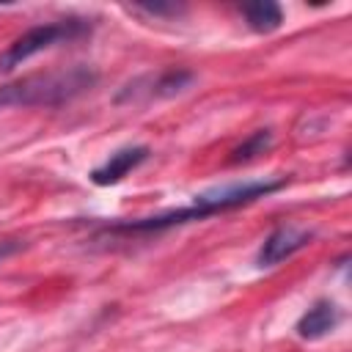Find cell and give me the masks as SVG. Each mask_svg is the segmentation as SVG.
Here are the masks:
<instances>
[{"label": "cell", "mask_w": 352, "mask_h": 352, "mask_svg": "<svg viewBox=\"0 0 352 352\" xmlns=\"http://www.w3.org/2000/svg\"><path fill=\"white\" fill-rule=\"evenodd\" d=\"M283 187H286V179L283 176L217 187V190H209V192L195 195L192 204L184 206V209H173V212H162V214L140 217V220H118V223H110V226H104V234H129V236L132 234H160V231H168L173 226H184V223H192V220L212 217L217 212H228V209L253 204V201H258L264 195H272V192H278Z\"/></svg>", "instance_id": "6da1fadb"}, {"label": "cell", "mask_w": 352, "mask_h": 352, "mask_svg": "<svg viewBox=\"0 0 352 352\" xmlns=\"http://www.w3.org/2000/svg\"><path fill=\"white\" fill-rule=\"evenodd\" d=\"M270 146H272V132H270V129H256V132H250V135L231 151L228 162H234V165L250 162V160H256L258 154H264Z\"/></svg>", "instance_id": "9c48e42d"}, {"label": "cell", "mask_w": 352, "mask_h": 352, "mask_svg": "<svg viewBox=\"0 0 352 352\" xmlns=\"http://www.w3.org/2000/svg\"><path fill=\"white\" fill-rule=\"evenodd\" d=\"M99 74L91 66H69L55 72H36L22 80L0 85V110L6 107H58L96 85Z\"/></svg>", "instance_id": "7a4b0ae2"}, {"label": "cell", "mask_w": 352, "mask_h": 352, "mask_svg": "<svg viewBox=\"0 0 352 352\" xmlns=\"http://www.w3.org/2000/svg\"><path fill=\"white\" fill-rule=\"evenodd\" d=\"M91 19L82 16H69V19H58V22H41L28 28L19 38H14L3 52H0V72H11L14 66H19L22 60L33 58L36 52H44L55 44H69L77 41L82 36L91 33Z\"/></svg>", "instance_id": "3957f363"}, {"label": "cell", "mask_w": 352, "mask_h": 352, "mask_svg": "<svg viewBox=\"0 0 352 352\" xmlns=\"http://www.w3.org/2000/svg\"><path fill=\"white\" fill-rule=\"evenodd\" d=\"M242 16L248 22L250 30L256 33H272L283 25V8L272 0H258V3H245L242 8Z\"/></svg>", "instance_id": "ba28073f"}, {"label": "cell", "mask_w": 352, "mask_h": 352, "mask_svg": "<svg viewBox=\"0 0 352 352\" xmlns=\"http://www.w3.org/2000/svg\"><path fill=\"white\" fill-rule=\"evenodd\" d=\"M338 322H341V311H338V305L330 302V300H316V302L297 319L294 330H297L300 338L316 341V338L333 333V330L338 327Z\"/></svg>", "instance_id": "52a82bcc"}, {"label": "cell", "mask_w": 352, "mask_h": 352, "mask_svg": "<svg viewBox=\"0 0 352 352\" xmlns=\"http://www.w3.org/2000/svg\"><path fill=\"white\" fill-rule=\"evenodd\" d=\"M314 239V234L308 228H297V226H278L258 248L256 264L258 267H275L286 258H292L297 250L308 248Z\"/></svg>", "instance_id": "5b68a950"}, {"label": "cell", "mask_w": 352, "mask_h": 352, "mask_svg": "<svg viewBox=\"0 0 352 352\" xmlns=\"http://www.w3.org/2000/svg\"><path fill=\"white\" fill-rule=\"evenodd\" d=\"M151 148L148 146H126V148H118L113 151L102 165H96L91 170V182L99 184V187H110V184H118L126 173H132L138 165H143L148 160Z\"/></svg>", "instance_id": "8992f818"}, {"label": "cell", "mask_w": 352, "mask_h": 352, "mask_svg": "<svg viewBox=\"0 0 352 352\" xmlns=\"http://www.w3.org/2000/svg\"><path fill=\"white\" fill-rule=\"evenodd\" d=\"M16 250H22V242H14V239H8V242H0V261H3L6 256L16 253Z\"/></svg>", "instance_id": "8fae6325"}, {"label": "cell", "mask_w": 352, "mask_h": 352, "mask_svg": "<svg viewBox=\"0 0 352 352\" xmlns=\"http://www.w3.org/2000/svg\"><path fill=\"white\" fill-rule=\"evenodd\" d=\"M135 11H143V14H151V16H162V14H179L182 6H162V3H154V6H135Z\"/></svg>", "instance_id": "30bf717a"}, {"label": "cell", "mask_w": 352, "mask_h": 352, "mask_svg": "<svg viewBox=\"0 0 352 352\" xmlns=\"http://www.w3.org/2000/svg\"><path fill=\"white\" fill-rule=\"evenodd\" d=\"M195 74L190 69L173 66V69H162L157 74H146L132 80L129 85H124L116 96V102H148V99H168L176 96L182 91H187L192 85Z\"/></svg>", "instance_id": "277c9868"}]
</instances>
